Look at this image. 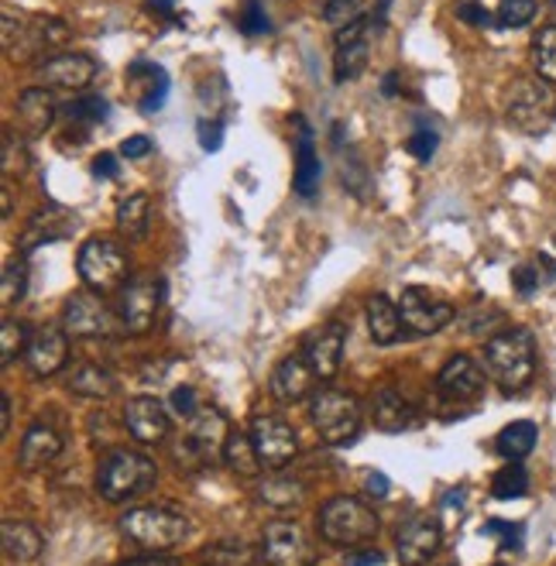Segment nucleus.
<instances>
[{
    "mask_svg": "<svg viewBox=\"0 0 556 566\" xmlns=\"http://www.w3.org/2000/svg\"><path fill=\"white\" fill-rule=\"evenodd\" d=\"M0 169H4L8 179L24 176V169H28V148L21 142H14V135H4V148H0Z\"/></svg>",
    "mask_w": 556,
    "mask_h": 566,
    "instance_id": "nucleus-43",
    "label": "nucleus"
},
{
    "mask_svg": "<svg viewBox=\"0 0 556 566\" xmlns=\"http://www.w3.org/2000/svg\"><path fill=\"white\" fill-rule=\"evenodd\" d=\"M300 127H303V138H300V148H296V176H292V186H296V192L303 199H313L319 192V155L313 151V135H310V127L303 124V117H296Z\"/></svg>",
    "mask_w": 556,
    "mask_h": 566,
    "instance_id": "nucleus-27",
    "label": "nucleus"
},
{
    "mask_svg": "<svg viewBox=\"0 0 556 566\" xmlns=\"http://www.w3.org/2000/svg\"><path fill=\"white\" fill-rule=\"evenodd\" d=\"M368 65V35L357 39V42H344L337 45V59H334V80L337 83H347V80H357L365 73Z\"/></svg>",
    "mask_w": 556,
    "mask_h": 566,
    "instance_id": "nucleus-33",
    "label": "nucleus"
},
{
    "mask_svg": "<svg viewBox=\"0 0 556 566\" xmlns=\"http://www.w3.org/2000/svg\"><path fill=\"white\" fill-rule=\"evenodd\" d=\"M70 333L65 329H39L35 337H31L28 344V364H31V371H35L39 378H52L59 368H65V360H70Z\"/></svg>",
    "mask_w": 556,
    "mask_h": 566,
    "instance_id": "nucleus-19",
    "label": "nucleus"
},
{
    "mask_svg": "<svg viewBox=\"0 0 556 566\" xmlns=\"http://www.w3.org/2000/svg\"><path fill=\"white\" fill-rule=\"evenodd\" d=\"M200 145H203V151H220V145H223L220 120H200Z\"/></svg>",
    "mask_w": 556,
    "mask_h": 566,
    "instance_id": "nucleus-48",
    "label": "nucleus"
},
{
    "mask_svg": "<svg viewBox=\"0 0 556 566\" xmlns=\"http://www.w3.org/2000/svg\"><path fill=\"white\" fill-rule=\"evenodd\" d=\"M440 543H443V528H440L437 515H416L412 522H406L399 528L396 549H399V559L406 566H422L427 559L437 556Z\"/></svg>",
    "mask_w": 556,
    "mask_h": 566,
    "instance_id": "nucleus-14",
    "label": "nucleus"
},
{
    "mask_svg": "<svg viewBox=\"0 0 556 566\" xmlns=\"http://www.w3.org/2000/svg\"><path fill=\"white\" fill-rule=\"evenodd\" d=\"M385 96H396V76H385Z\"/></svg>",
    "mask_w": 556,
    "mask_h": 566,
    "instance_id": "nucleus-59",
    "label": "nucleus"
},
{
    "mask_svg": "<svg viewBox=\"0 0 556 566\" xmlns=\"http://www.w3.org/2000/svg\"><path fill=\"white\" fill-rule=\"evenodd\" d=\"M62 329L70 337H104V333H111V313L104 298L93 292L70 295L62 306Z\"/></svg>",
    "mask_w": 556,
    "mask_h": 566,
    "instance_id": "nucleus-13",
    "label": "nucleus"
},
{
    "mask_svg": "<svg viewBox=\"0 0 556 566\" xmlns=\"http://www.w3.org/2000/svg\"><path fill=\"white\" fill-rule=\"evenodd\" d=\"M117 388L114 375L107 368H96V364H80L70 378V391L83 395V398H111Z\"/></svg>",
    "mask_w": 556,
    "mask_h": 566,
    "instance_id": "nucleus-32",
    "label": "nucleus"
},
{
    "mask_svg": "<svg viewBox=\"0 0 556 566\" xmlns=\"http://www.w3.org/2000/svg\"><path fill=\"white\" fill-rule=\"evenodd\" d=\"M241 31H244V35H251V39L265 35V31H269V18H265V11H261L258 0H248V4H244V11H241Z\"/></svg>",
    "mask_w": 556,
    "mask_h": 566,
    "instance_id": "nucleus-46",
    "label": "nucleus"
},
{
    "mask_svg": "<svg viewBox=\"0 0 556 566\" xmlns=\"http://www.w3.org/2000/svg\"><path fill=\"white\" fill-rule=\"evenodd\" d=\"M11 429V398L0 395V432Z\"/></svg>",
    "mask_w": 556,
    "mask_h": 566,
    "instance_id": "nucleus-55",
    "label": "nucleus"
},
{
    "mask_svg": "<svg viewBox=\"0 0 556 566\" xmlns=\"http://www.w3.org/2000/svg\"><path fill=\"white\" fill-rule=\"evenodd\" d=\"M303 497H306V491H303V484H292V481H265L261 484V502L265 505H272V509H282V512H289V509H300L303 505Z\"/></svg>",
    "mask_w": 556,
    "mask_h": 566,
    "instance_id": "nucleus-38",
    "label": "nucleus"
},
{
    "mask_svg": "<svg viewBox=\"0 0 556 566\" xmlns=\"http://www.w3.org/2000/svg\"><path fill=\"white\" fill-rule=\"evenodd\" d=\"M172 409H176L179 416H186V419H189V416H192L196 409H200V406H196V391H192L189 385H186V388H176V391H172Z\"/></svg>",
    "mask_w": 556,
    "mask_h": 566,
    "instance_id": "nucleus-49",
    "label": "nucleus"
},
{
    "mask_svg": "<svg viewBox=\"0 0 556 566\" xmlns=\"http://www.w3.org/2000/svg\"><path fill=\"white\" fill-rule=\"evenodd\" d=\"M65 39H70V28H65L62 21H55V18H28L11 59H39L42 52L59 49Z\"/></svg>",
    "mask_w": 556,
    "mask_h": 566,
    "instance_id": "nucleus-21",
    "label": "nucleus"
},
{
    "mask_svg": "<svg viewBox=\"0 0 556 566\" xmlns=\"http://www.w3.org/2000/svg\"><path fill=\"white\" fill-rule=\"evenodd\" d=\"M158 306H161V282L151 279V275L135 279L120 292V303H117L120 326L127 333H138V337H141V333H148L155 326Z\"/></svg>",
    "mask_w": 556,
    "mask_h": 566,
    "instance_id": "nucleus-9",
    "label": "nucleus"
},
{
    "mask_svg": "<svg viewBox=\"0 0 556 566\" xmlns=\"http://www.w3.org/2000/svg\"><path fill=\"white\" fill-rule=\"evenodd\" d=\"M148 151H151V138H145V135L120 142V158H145Z\"/></svg>",
    "mask_w": 556,
    "mask_h": 566,
    "instance_id": "nucleus-50",
    "label": "nucleus"
},
{
    "mask_svg": "<svg viewBox=\"0 0 556 566\" xmlns=\"http://www.w3.org/2000/svg\"><path fill=\"white\" fill-rule=\"evenodd\" d=\"M76 272L93 292H111L127 279V254L117 241L107 238H90L80 248Z\"/></svg>",
    "mask_w": 556,
    "mask_h": 566,
    "instance_id": "nucleus-8",
    "label": "nucleus"
},
{
    "mask_svg": "<svg viewBox=\"0 0 556 566\" xmlns=\"http://www.w3.org/2000/svg\"><path fill=\"white\" fill-rule=\"evenodd\" d=\"M499 566H505V563H499Z\"/></svg>",
    "mask_w": 556,
    "mask_h": 566,
    "instance_id": "nucleus-61",
    "label": "nucleus"
},
{
    "mask_svg": "<svg viewBox=\"0 0 556 566\" xmlns=\"http://www.w3.org/2000/svg\"><path fill=\"white\" fill-rule=\"evenodd\" d=\"M76 227V217L70 210H62L55 203H45L42 210H35V217L28 220L24 234H21V254L39 251L45 244H55L62 238H70Z\"/></svg>",
    "mask_w": 556,
    "mask_h": 566,
    "instance_id": "nucleus-17",
    "label": "nucleus"
},
{
    "mask_svg": "<svg viewBox=\"0 0 556 566\" xmlns=\"http://www.w3.org/2000/svg\"><path fill=\"white\" fill-rule=\"evenodd\" d=\"M124 422H127L130 437H135L138 443H145V447H155V443H161V440L169 437V412L151 395L130 398L127 412H124Z\"/></svg>",
    "mask_w": 556,
    "mask_h": 566,
    "instance_id": "nucleus-16",
    "label": "nucleus"
},
{
    "mask_svg": "<svg viewBox=\"0 0 556 566\" xmlns=\"http://www.w3.org/2000/svg\"><path fill=\"white\" fill-rule=\"evenodd\" d=\"M155 484V463L135 450H111L96 471V488L107 502H127Z\"/></svg>",
    "mask_w": 556,
    "mask_h": 566,
    "instance_id": "nucleus-3",
    "label": "nucleus"
},
{
    "mask_svg": "<svg viewBox=\"0 0 556 566\" xmlns=\"http://www.w3.org/2000/svg\"><path fill=\"white\" fill-rule=\"evenodd\" d=\"M313 385H316V375L306 360V350L285 357L272 375V391L282 402H303L306 395H313Z\"/></svg>",
    "mask_w": 556,
    "mask_h": 566,
    "instance_id": "nucleus-22",
    "label": "nucleus"
},
{
    "mask_svg": "<svg viewBox=\"0 0 556 566\" xmlns=\"http://www.w3.org/2000/svg\"><path fill=\"white\" fill-rule=\"evenodd\" d=\"M323 21L331 28H347L354 21H365V0H326Z\"/></svg>",
    "mask_w": 556,
    "mask_h": 566,
    "instance_id": "nucleus-41",
    "label": "nucleus"
},
{
    "mask_svg": "<svg viewBox=\"0 0 556 566\" xmlns=\"http://www.w3.org/2000/svg\"><path fill=\"white\" fill-rule=\"evenodd\" d=\"M55 114H59V107H55L52 93H45L39 86H31L18 96V120L24 124L28 135H45L55 120Z\"/></svg>",
    "mask_w": 556,
    "mask_h": 566,
    "instance_id": "nucleus-24",
    "label": "nucleus"
},
{
    "mask_svg": "<svg viewBox=\"0 0 556 566\" xmlns=\"http://www.w3.org/2000/svg\"><path fill=\"white\" fill-rule=\"evenodd\" d=\"M533 65L539 80L556 86V21L539 28V35L533 39Z\"/></svg>",
    "mask_w": 556,
    "mask_h": 566,
    "instance_id": "nucleus-36",
    "label": "nucleus"
},
{
    "mask_svg": "<svg viewBox=\"0 0 556 566\" xmlns=\"http://www.w3.org/2000/svg\"><path fill=\"white\" fill-rule=\"evenodd\" d=\"M127 80H148V90L141 96V114H155L166 104V93H169V76L161 65H151V62H130L127 65Z\"/></svg>",
    "mask_w": 556,
    "mask_h": 566,
    "instance_id": "nucleus-29",
    "label": "nucleus"
},
{
    "mask_svg": "<svg viewBox=\"0 0 556 566\" xmlns=\"http://www.w3.org/2000/svg\"><path fill=\"white\" fill-rule=\"evenodd\" d=\"M536 18V0H502L495 21L502 28H526Z\"/></svg>",
    "mask_w": 556,
    "mask_h": 566,
    "instance_id": "nucleus-42",
    "label": "nucleus"
},
{
    "mask_svg": "<svg viewBox=\"0 0 556 566\" xmlns=\"http://www.w3.org/2000/svg\"><path fill=\"white\" fill-rule=\"evenodd\" d=\"M227 440H231V432H227L223 416L217 409L203 406L186 419V437L179 443V460L189 463V468H213V463L223 457Z\"/></svg>",
    "mask_w": 556,
    "mask_h": 566,
    "instance_id": "nucleus-5",
    "label": "nucleus"
},
{
    "mask_svg": "<svg viewBox=\"0 0 556 566\" xmlns=\"http://www.w3.org/2000/svg\"><path fill=\"white\" fill-rule=\"evenodd\" d=\"M402 310L391 303L388 295H371V303H368V329H371V340L388 347V344H396L402 337Z\"/></svg>",
    "mask_w": 556,
    "mask_h": 566,
    "instance_id": "nucleus-25",
    "label": "nucleus"
},
{
    "mask_svg": "<svg viewBox=\"0 0 556 566\" xmlns=\"http://www.w3.org/2000/svg\"><path fill=\"white\" fill-rule=\"evenodd\" d=\"M120 532L145 549H172L189 536V522L172 509H130L120 518Z\"/></svg>",
    "mask_w": 556,
    "mask_h": 566,
    "instance_id": "nucleus-6",
    "label": "nucleus"
},
{
    "mask_svg": "<svg viewBox=\"0 0 556 566\" xmlns=\"http://www.w3.org/2000/svg\"><path fill=\"white\" fill-rule=\"evenodd\" d=\"M487 536H495L502 543V549H518L522 546V525L518 522H502V518H492L484 525Z\"/></svg>",
    "mask_w": 556,
    "mask_h": 566,
    "instance_id": "nucleus-45",
    "label": "nucleus"
},
{
    "mask_svg": "<svg viewBox=\"0 0 556 566\" xmlns=\"http://www.w3.org/2000/svg\"><path fill=\"white\" fill-rule=\"evenodd\" d=\"M0 210H4V217L11 213V189H4V207H0Z\"/></svg>",
    "mask_w": 556,
    "mask_h": 566,
    "instance_id": "nucleus-60",
    "label": "nucleus"
},
{
    "mask_svg": "<svg viewBox=\"0 0 556 566\" xmlns=\"http://www.w3.org/2000/svg\"><path fill=\"white\" fill-rule=\"evenodd\" d=\"M148 217H151V203L145 192H130L117 203V227L127 238L141 241L148 234Z\"/></svg>",
    "mask_w": 556,
    "mask_h": 566,
    "instance_id": "nucleus-31",
    "label": "nucleus"
},
{
    "mask_svg": "<svg viewBox=\"0 0 556 566\" xmlns=\"http://www.w3.org/2000/svg\"><path fill=\"white\" fill-rule=\"evenodd\" d=\"M344 340H347V326L344 323H326L316 337L306 344V360L319 381H331L340 371V357H344Z\"/></svg>",
    "mask_w": 556,
    "mask_h": 566,
    "instance_id": "nucleus-18",
    "label": "nucleus"
},
{
    "mask_svg": "<svg viewBox=\"0 0 556 566\" xmlns=\"http://www.w3.org/2000/svg\"><path fill=\"white\" fill-rule=\"evenodd\" d=\"M28 292V261L18 254V258H8L4 261V279H0V303L4 310L18 306Z\"/></svg>",
    "mask_w": 556,
    "mask_h": 566,
    "instance_id": "nucleus-35",
    "label": "nucleus"
},
{
    "mask_svg": "<svg viewBox=\"0 0 556 566\" xmlns=\"http://www.w3.org/2000/svg\"><path fill=\"white\" fill-rule=\"evenodd\" d=\"M539 264H546V269L556 275V234H553V241H549V248L539 254Z\"/></svg>",
    "mask_w": 556,
    "mask_h": 566,
    "instance_id": "nucleus-56",
    "label": "nucleus"
},
{
    "mask_svg": "<svg viewBox=\"0 0 556 566\" xmlns=\"http://www.w3.org/2000/svg\"><path fill=\"white\" fill-rule=\"evenodd\" d=\"M124 566H172V559H158V556H145V559H127Z\"/></svg>",
    "mask_w": 556,
    "mask_h": 566,
    "instance_id": "nucleus-57",
    "label": "nucleus"
},
{
    "mask_svg": "<svg viewBox=\"0 0 556 566\" xmlns=\"http://www.w3.org/2000/svg\"><path fill=\"white\" fill-rule=\"evenodd\" d=\"M310 419L331 447H344L357 440V432H361V406L347 391H334V388L316 391L310 402Z\"/></svg>",
    "mask_w": 556,
    "mask_h": 566,
    "instance_id": "nucleus-4",
    "label": "nucleus"
},
{
    "mask_svg": "<svg viewBox=\"0 0 556 566\" xmlns=\"http://www.w3.org/2000/svg\"><path fill=\"white\" fill-rule=\"evenodd\" d=\"M512 282L518 289V295H533L539 289V272L536 264H518V269L512 272Z\"/></svg>",
    "mask_w": 556,
    "mask_h": 566,
    "instance_id": "nucleus-47",
    "label": "nucleus"
},
{
    "mask_svg": "<svg viewBox=\"0 0 556 566\" xmlns=\"http://www.w3.org/2000/svg\"><path fill=\"white\" fill-rule=\"evenodd\" d=\"M526 491H529V474L522 471L518 463H508V468L499 471L492 481V494L502 497V502H508V497H522Z\"/></svg>",
    "mask_w": 556,
    "mask_h": 566,
    "instance_id": "nucleus-40",
    "label": "nucleus"
},
{
    "mask_svg": "<svg viewBox=\"0 0 556 566\" xmlns=\"http://www.w3.org/2000/svg\"><path fill=\"white\" fill-rule=\"evenodd\" d=\"M316 525H319V536L326 543H331V546H347V549H354V546H361V543L378 536V515H375V509L365 505L361 497H347V494L331 497V502L323 505Z\"/></svg>",
    "mask_w": 556,
    "mask_h": 566,
    "instance_id": "nucleus-2",
    "label": "nucleus"
},
{
    "mask_svg": "<svg viewBox=\"0 0 556 566\" xmlns=\"http://www.w3.org/2000/svg\"><path fill=\"white\" fill-rule=\"evenodd\" d=\"M365 488H368V494H371V497H385L391 484H388V478H385V474H378V471H375V474H368V484H365Z\"/></svg>",
    "mask_w": 556,
    "mask_h": 566,
    "instance_id": "nucleus-54",
    "label": "nucleus"
},
{
    "mask_svg": "<svg viewBox=\"0 0 556 566\" xmlns=\"http://www.w3.org/2000/svg\"><path fill=\"white\" fill-rule=\"evenodd\" d=\"M457 18L471 21V24H487V21H492V14H487L481 4H461V8H457Z\"/></svg>",
    "mask_w": 556,
    "mask_h": 566,
    "instance_id": "nucleus-52",
    "label": "nucleus"
},
{
    "mask_svg": "<svg viewBox=\"0 0 556 566\" xmlns=\"http://www.w3.org/2000/svg\"><path fill=\"white\" fill-rule=\"evenodd\" d=\"M93 176H96V179H114V176H117V155H107V151H104L101 158H96V161H93Z\"/></svg>",
    "mask_w": 556,
    "mask_h": 566,
    "instance_id": "nucleus-51",
    "label": "nucleus"
},
{
    "mask_svg": "<svg viewBox=\"0 0 556 566\" xmlns=\"http://www.w3.org/2000/svg\"><path fill=\"white\" fill-rule=\"evenodd\" d=\"M0 543H4V556L14 563H31L39 559L45 549V539L35 525L28 522H4V532H0Z\"/></svg>",
    "mask_w": 556,
    "mask_h": 566,
    "instance_id": "nucleus-26",
    "label": "nucleus"
},
{
    "mask_svg": "<svg viewBox=\"0 0 556 566\" xmlns=\"http://www.w3.org/2000/svg\"><path fill=\"white\" fill-rule=\"evenodd\" d=\"M437 145H440V138H437V130H430L427 124H419L416 127V135L409 138V155L412 158H419V161H430L433 155H437Z\"/></svg>",
    "mask_w": 556,
    "mask_h": 566,
    "instance_id": "nucleus-44",
    "label": "nucleus"
},
{
    "mask_svg": "<svg viewBox=\"0 0 556 566\" xmlns=\"http://www.w3.org/2000/svg\"><path fill=\"white\" fill-rule=\"evenodd\" d=\"M443 398H453V402H471V398L481 395L484 388V371L478 368V364L464 354H457L443 364V371L437 378Z\"/></svg>",
    "mask_w": 556,
    "mask_h": 566,
    "instance_id": "nucleus-20",
    "label": "nucleus"
},
{
    "mask_svg": "<svg viewBox=\"0 0 556 566\" xmlns=\"http://www.w3.org/2000/svg\"><path fill=\"white\" fill-rule=\"evenodd\" d=\"M381 563H385V556L378 549H361V553L347 556V566H381Z\"/></svg>",
    "mask_w": 556,
    "mask_h": 566,
    "instance_id": "nucleus-53",
    "label": "nucleus"
},
{
    "mask_svg": "<svg viewBox=\"0 0 556 566\" xmlns=\"http://www.w3.org/2000/svg\"><path fill=\"white\" fill-rule=\"evenodd\" d=\"M487 375L495 378L502 391H522L536 375V347L526 329H505L495 333L484 347Z\"/></svg>",
    "mask_w": 556,
    "mask_h": 566,
    "instance_id": "nucleus-1",
    "label": "nucleus"
},
{
    "mask_svg": "<svg viewBox=\"0 0 556 566\" xmlns=\"http://www.w3.org/2000/svg\"><path fill=\"white\" fill-rule=\"evenodd\" d=\"M265 559L269 566H313L316 549L296 522H272L265 528Z\"/></svg>",
    "mask_w": 556,
    "mask_h": 566,
    "instance_id": "nucleus-11",
    "label": "nucleus"
},
{
    "mask_svg": "<svg viewBox=\"0 0 556 566\" xmlns=\"http://www.w3.org/2000/svg\"><path fill=\"white\" fill-rule=\"evenodd\" d=\"M375 422L385 429V432H402L416 422V412L412 406L399 391H378L375 398Z\"/></svg>",
    "mask_w": 556,
    "mask_h": 566,
    "instance_id": "nucleus-30",
    "label": "nucleus"
},
{
    "mask_svg": "<svg viewBox=\"0 0 556 566\" xmlns=\"http://www.w3.org/2000/svg\"><path fill=\"white\" fill-rule=\"evenodd\" d=\"M399 310H402L406 329L419 333V337H430V333H440L443 326L453 323V306L437 295H430L427 289H419V285H409L402 292Z\"/></svg>",
    "mask_w": 556,
    "mask_h": 566,
    "instance_id": "nucleus-10",
    "label": "nucleus"
},
{
    "mask_svg": "<svg viewBox=\"0 0 556 566\" xmlns=\"http://www.w3.org/2000/svg\"><path fill=\"white\" fill-rule=\"evenodd\" d=\"M251 443L261 468H285L296 457V432L275 416H258L251 422Z\"/></svg>",
    "mask_w": 556,
    "mask_h": 566,
    "instance_id": "nucleus-12",
    "label": "nucleus"
},
{
    "mask_svg": "<svg viewBox=\"0 0 556 566\" xmlns=\"http://www.w3.org/2000/svg\"><path fill=\"white\" fill-rule=\"evenodd\" d=\"M536 440H539V429H536V422H529V419H518V422H508V426L499 432V437H495V450H499L505 460L518 463L522 457H529V453H533Z\"/></svg>",
    "mask_w": 556,
    "mask_h": 566,
    "instance_id": "nucleus-28",
    "label": "nucleus"
},
{
    "mask_svg": "<svg viewBox=\"0 0 556 566\" xmlns=\"http://www.w3.org/2000/svg\"><path fill=\"white\" fill-rule=\"evenodd\" d=\"M62 453V437L45 426V422H35L21 440V450H18V463L24 474H35V471H45L49 463Z\"/></svg>",
    "mask_w": 556,
    "mask_h": 566,
    "instance_id": "nucleus-23",
    "label": "nucleus"
},
{
    "mask_svg": "<svg viewBox=\"0 0 556 566\" xmlns=\"http://www.w3.org/2000/svg\"><path fill=\"white\" fill-rule=\"evenodd\" d=\"M151 8H155L158 14H172V8H176V0H151Z\"/></svg>",
    "mask_w": 556,
    "mask_h": 566,
    "instance_id": "nucleus-58",
    "label": "nucleus"
},
{
    "mask_svg": "<svg viewBox=\"0 0 556 566\" xmlns=\"http://www.w3.org/2000/svg\"><path fill=\"white\" fill-rule=\"evenodd\" d=\"M39 80L52 90H86L96 80V62L83 52H62L39 65Z\"/></svg>",
    "mask_w": 556,
    "mask_h": 566,
    "instance_id": "nucleus-15",
    "label": "nucleus"
},
{
    "mask_svg": "<svg viewBox=\"0 0 556 566\" xmlns=\"http://www.w3.org/2000/svg\"><path fill=\"white\" fill-rule=\"evenodd\" d=\"M546 80H518L508 90V120L526 130V135H543L556 120V93Z\"/></svg>",
    "mask_w": 556,
    "mask_h": 566,
    "instance_id": "nucleus-7",
    "label": "nucleus"
},
{
    "mask_svg": "<svg viewBox=\"0 0 556 566\" xmlns=\"http://www.w3.org/2000/svg\"><path fill=\"white\" fill-rule=\"evenodd\" d=\"M223 460L231 463V471H238L241 478H258L261 471V460L254 453L251 437H241V432H231V440L223 447Z\"/></svg>",
    "mask_w": 556,
    "mask_h": 566,
    "instance_id": "nucleus-34",
    "label": "nucleus"
},
{
    "mask_svg": "<svg viewBox=\"0 0 556 566\" xmlns=\"http://www.w3.org/2000/svg\"><path fill=\"white\" fill-rule=\"evenodd\" d=\"M62 117L70 120V124H76V127H93V124H101L107 117V99L104 96H93V93L76 96L73 104L62 107Z\"/></svg>",
    "mask_w": 556,
    "mask_h": 566,
    "instance_id": "nucleus-37",
    "label": "nucleus"
},
{
    "mask_svg": "<svg viewBox=\"0 0 556 566\" xmlns=\"http://www.w3.org/2000/svg\"><path fill=\"white\" fill-rule=\"evenodd\" d=\"M28 329H24V323H18V319H4V326H0V364H14L21 354H28Z\"/></svg>",
    "mask_w": 556,
    "mask_h": 566,
    "instance_id": "nucleus-39",
    "label": "nucleus"
}]
</instances>
